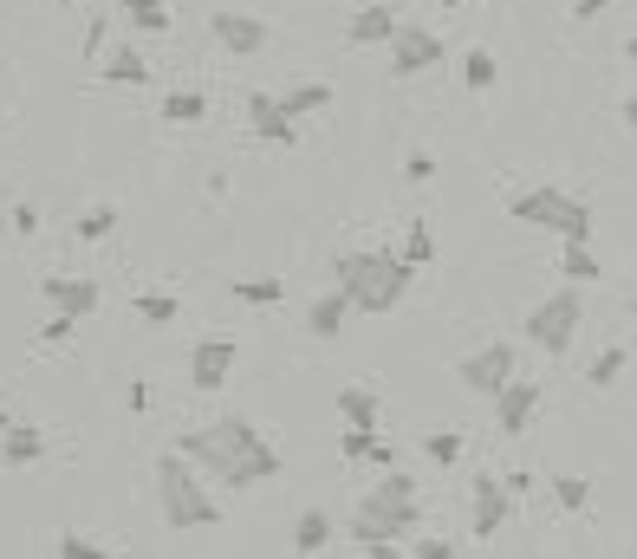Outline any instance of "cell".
Instances as JSON below:
<instances>
[{
  "label": "cell",
  "mask_w": 637,
  "mask_h": 559,
  "mask_svg": "<svg viewBox=\"0 0 637 559\" xmlns=\"http://www.w3.org/2000/svg\"><path fill=\"white\" fill-rule=\"evenodd\" d=\"M430 65H443V39L430 33V26H397L391 33V72L397 78H417V72H430Z\"/></svg>",
  "instance_id": "cell-6"
},
{
  "label": "cell",
  "mask_w": 637,
  "mask_h": 559,
  "mask_svg": "<svg viewBox=\"0 0 637 559\" xmlns=\"http://www.w3.org/2000/svg\"><path fill=\"white\" fill-rule=\"evenodd\" d=\"M208 33H215L228 52H241V59H254V52L267 46V20H254V13H234V7H221V13L208 20Z\"/></svg>",
  "instance_id": "cell-9"
},
{
  "label": "cell",
  "mask_w": 637,
  "mask_h": 559,
  "mask_svg": "<svg viewBox=\"0 0 637 559\" xmlns=\"http://www.w3.org/2000/svg\"><path fill=\"white\" fill-rule=\"evenodd\" d=\"M365 462H378V469H397V449H391V443H371V456H365Z\"/></svg>",
  "instance_id": "cell-41"
},
{
  "label": "cell",
  "mask_w": 637,
  "mask_h": 559,
  "mask_svg": "<svg viewBox=\"0 0 637 559\" xmlns=\"http://www.w3.org/2000/svg\"><path fill=\"white\" fill-rule=\"evenodd\" d=\"M365 559H410V554H397L391 541H365Z\"/></svg>",
  "instance_id": "cell-43"
},
{
  "label": "cell",
  "mask_w": 637,
  "mask_h": 559,
  "mask_svg": "<svg viewBox=\"0 0 637 559\" xmlns=\"http://www.w3.org/2000/svg\"><path fill=\"white\" fill-rule=\"evenodd\" d=\"M13 234H39V208L33 202H13Z\"/></svg>",
  "instance_id": "cell-36"
},
{
  "label": "cell",
  "mask_w": 637,
  "mask_h": 559,
  "mask_svg": "<svg viewBox=\"0 0 637 559\" xmlns=\"http://www.w3.org/2000/svg\"><path fill=\"white\" fill-rule=\"evenodd\" d=\"M273 104H280V117L306 124V117H319V111L332 104V85H319V78H313V85H293V91H286V98H273Z\"/></svg>",
  "instance_id": "cell-18"
},
{
  "label": "cell",
  "mask_w": 637,
  "mask_h": 559,
  "mask_svg": "<svg viewBox=\"0 0 637 559\" xmlns=\"http://www.w3.org/2000/svg\"><path fill=\"white\" fill-rule=\"evenodd\" d=\"M404 261H410L417 274L436 261V234H430V221H410V234H404Z\"/></svg>",
  "instance_id": "cell-30"
},
{
  "label": "cell",
  "mask_w": 637,
  "mask_h": 559,
  "mask_svg": "<svg viewBox=\"0 0 637 559\" xmlns=\"http://www.w3.org/2000/svg\"><path fill=\"white\" fill-rule=\"evenodd\" d=\"M104 78H111V85H150V59H143L137 46H117V52L104 59Z\"/></svg>",
  "instance_id": "cell-23"
},
{
  "label": "cell",
  "mask_w": 637,
  "mask_h": 559,
  "mask_svg": "<svg viewBox=\"0 0 637 559\" xmlns=\"http://www.w3.org/2000/svg\"><path fill=\"white\" fill-rule=\"evenodd\" d=\"M234 300H241V306H280V300H286V280H273V274L234 280Z\"/></svg>",
  "instance_id": "cell-26"
},
{
  "label": "cell",
  "mask_w": 637,
  "mask_h": 559,
  "mask_svg": "<svg viewBox=\"0 0 637 559\" xmlns=\"http://www.w3.org/2000/svg\"><path fill=\"white\" fill-rule=\"evenodd\" d=\"M339 417H345V430H378V397L365 384H345L339 391Z\"/></svg>",
  "instance_id": "cell-22"
},
{
  "label": "cell",
  "mask_w": 637,
  "mask_h": 559,
  "mask_svg": "<svg viewBox=\"0 0 637 559\" xmlns=\"http://www.w3.org/2000/svg\"><path fill=\"white\" fill-rule=\"evenodd\" d=\"M625 371H632V345L619 339V345H606V352L593 358V371H586V384H593V391H612V384H619Z\"/></svg>",
  "instance_id": "cell-21"
},
{
  "label": "cell",
  "mask_w": 637,
  "mask_h": 559,
  "mask_svg": "<svg viewBox=\"0 0 637 559\" xmlns=\"http://www.w3.org/2000/svg\"><path fill=\"white\" fill-rule=\"evenodd\" d=\"M156 501H163V521L169 528H215L221 521V501L202 488V469L182 462L176 449L156 462Z\"/></svg>",
  "instance_id": "cell-3"
},
{
  "label": "cell",
  "mask_w": 637,
  "mask_h": 559,
  "mask_svg": "<svg viewBox=\"0 0 637 559\" xmlns=\"http://www.w3.org/2000/svg\"><path fill=\"white\" fill-rule=\"evenodd\" d=\"M599 274H606V267H599L593 247H566V254H560V280H566V287H586V280H599Z\"/></svg>",
  "instance_id": "cell-28"
},
{
  "label": "cell",
  "mask_w": 637,
  "mask_h": 559,
  "mask_svg": "<svg viewBox=\"0 0 637 559\" xmlns=\"http://www.w3.org/2000/svg\"><path fill=\"white\" fill-rule=\"evenodd\" d=\"M423 449H430V462H436V469H456V462H462V436H456V430H430V436H423Z\"/></svg>",
  "instance_id": "cell-31"
},
{
  "label": "cell",
  "mask_w": 637,
  "mask_h": 559,
  "mask_svg": "<svg viewBox=\"0 0 637 559\" xmlns=\"http://www.w3.org/2000/svg\"><path fill=\"white\" fill-rule=\"evenodd\" d=\"M495 78H501L495 52H488V46H469V52H462V85H469V91H495Z\"/></svg>",
  "instance_id": "cell-24"
},
{
  "label": "cell",
  "mask_w": 637,
  "mask_h": 559,
  "mask_svg": "<svg viewBox=\"0 0 637 559\" xmlns=\"http://www.w3.org/2000/svg\"><path fill=\"white\" fill-rule=\"evenodd\" d=\"M508 514H514V495H508L495 475H482V482H475V501H469V528H475V541H495V534L508 528Z\"/></svg>",
  "instance_id": "cell-7"
},
{
  "label": "cell",
  "mask_w": 637,
  "mask_h": 559,
  "mask_svg": "<svg viewBox=\"0 0 637 559\" xmlns=\"http://www.w3.org/2000/svg\"><path fill=\"white\" fill-rule=\"evenodd\" d=\"M39 293H46V306H52V313H65V319H85V313H98V280L52 274V280H39Z\"/></svg>",
  "instance_id": "cell-10"
},
{
  "label": "cell",
  "mask_w": 637,
  "mask_h": 559,
  "mask_svg": "<svg viewBox=\"0 0 637 559\" xmlns=\"http://www.w3.org/2000/svg\"><path fill=\"white\" fill-rule=\"evenodd\" d=\"M534 410H540V384L514 378V384H501V391H495V417H501V430H508V436H527Z\"/></svg>",
  "instance_id": "cell-12"
},
{
  "label": "cell",
  "mask_w": 637,
  "mask_h": 559,
  "mask_svg": "<svg viewBox=\"0 0 637 559\" xmlns=\"http://www.w3.org/2000/svg\"><path fill=\"white\" fill-rule=\"evenodd\" d=\"M332 274H339V287H332V293H345V306H352V313H397V306L410 300V280H417V267H410L404 254H384V247L339 254V261H332Z\"/></svg>",
  "instance_id": "cell-1"
},
{
  "label": "cell",
  "mask_w": 637,
  "mask_h": 559,
  "mask_svg": "<svg viewBox=\"0 0 637 559\" xmlns=\"http://www.w3.org/2000/svg\"><path fill=\"white\" fill-rule=\"evenodd\" d=\"M456 559H462V554H456Z\"/></svg>",
  "instance_id": "cell-48"
},
{
  "label": "cell",
  "mask_w": 637,
  "mask_h": 559,
  "mask_svg": "<svg viewBox=\"0 0 637 559\" xmlns=\"http://www.w3.org/2000/svg\"><path fill=\"white\" fill-rule=\"evenodd\" d=\"M579 319H586V300H579V287H553L527 319H521V332L547 352V358H566V345L579 339Z\"/></svg>",
  "instance_id": "cell-4"
},
{
  "label": "cell",
  "mask_w": 637,
  "mask_h": 559,
  "mask_svg": "<svg viewBox=\"0 0 637 559\" xmlns=\"http://www.w3.org/2000/svg\"><path fill=\"white\" fill-rule=\"evenodd\" d=\"M59 559H111V547L91 534H59Z\"/></svg>",
  "instance_id": "cell-34"
},
{
  "label": "cell",
  "mask_w": 637,
  "mask_h": 559,
  "mask_svg": "<svg viewBox=\"0 0 637 559\" xmlns=\"http://www.w3.org/2000/svg\"><path fill=\"white\" fill-rule=\"evenodd\" d=\"M72 326H78V319H65V313H52V319H46V345H65V339H72Z\"/></svg>",
  "instance_id": "cell-39"
},
{
  "label": "cell",
  "mask_w": 637,
  "mask_h": 559,
  "mask_svg": "<svg viewBox=\"0 0 637 559\" xmlns=\"http://www.w3.org/2000/svg\"><path fill=\"white\" fill-rule=\"evenodd\" d=\"M560 208H566V189H560V182H534V189L508 195V215H514V221H527V228H547V234H553Z\"/></svg>",
  "instance_id": "cell-8"
},
{
  "label": "cell",
  "mask_w": 637,
  "mask_h": 559,
  "mask_svg": "<svg viewBox=\"0 0 637 559\" xmlns=\"http://www.w3.org/2000/svg\"><path fill=\"white\" fill-rule=\"evenodd\" d=\"M111 228H117V208H85V215L72 221V234H78V241H104Z\"/></svg>",
  "instance_id": "cell-32"
},
{
  "label": "cell",
  "mask_w": 637,
  "mask_h": 559,
  "mask_svg": "<svg viewBox=\"0 0 637 559\" xmlns=\"http://www.w3.org/2000/svg\"><path fill=\"white\" fill-rule=\"evenodd\" d=\"M137 33H169V0H124L117 7Z\"/></svg>",
  "instance_id": "cell-27"
},
{
  "label": "cell",
  "mask_w": 637,
  "mask_h": 559,
  "mask_svg": "<svg viewBox=\"0 0 637 559\" xmlns=\"http://www.w3.org/2000/svg\"><path fill=\"white\" fill-rule=\"evenodd\" d=\"M443 13H462V0H443Z\"/></svg>",
  "instance_id": "cell-45"
},
{
  "label": "cell",
  "mask_w": 637,
  "mask_h": 559,
  "mask_svg": "<svg viewBox=\"0 0 637 559\" xmlns=\"http://www.w3.org/2000/svg\"><path fill=\"white\" fill-rule=\"evenodd\" d=\"M124 404H130V410L143 417V410H150V384H143V378H130V391H124Z\"/></svg>",
  "instance_id": "cell-40"
},
{
  "label": "cell",
  "mask_w": 637,
  "mask_h": 559,
  "mask_svg": "<svg viewBox=\"0 0 637 559\" xmlns=\"http://www.w3.org/2000/svg\"><path fill=\"white\" fill-rule=\"evenodd\" d=\"M397 26H404V20H397V7L371 0V7H358V13H352L345 39H352V46H391V33H397Z\"/></svg>",
  "instance_id": "cell-14"
},
{
  "label": "cell",
  "mask_w": 637,
  "mask_h": 559,
  "mask_svg": "<svg viewBox=\"0 0 637 559\" xmlns=\"http://www.w3.org/2000/svg\"><path fill=\"white\" fill-rule=\"evenodd\" d=\"M234 339H202L195 345V358H189V378H195V391H221L228 384V371H234Z\"/></svg>",
  "instance_id": "cell-11"
},
{
  "label": "cell",
  "mask_w": 637,
  "mask_h": 559,
  "mask_svg": "<svg viewBox=\"0 0 637 559\" xmlns=\"http://www.w3.org/2000/svg\"><path fill=\"white\" fill-rule=\"evenodd\" d=\"M423 521V501H417V482L404 469H384L378 488H365V501L352 508V541H410V528Z\"/></svg>",
  "instance_id": "cell-2"
},
{
  "label": "cell",
  "mask_w": 637,
  "mask_h": 559,
  "mask_svg": "<svg viewBox=\"0 0 637 559\" xmlns=\"http://www.w3.org/2000/svg\"><path fill=\"white\" fill-rule=\"evenodd\" d=\"M273 475H280V449H273V443H254V449L234 456L215 482H221V488H260V482H273Z\"/></svg>",
  "instance_id": "cell-13"
},
{
  "label": "cell",
  "mask_w": 637,
  "mask_h": 559,
  "mask_svg": "<svg viewBox=\"0 0 637 559\" xmlns=\"http://www.w3.org/2000/svg\"><path fill=\"white\" fill-rule=\"evenodd\" d=\"M410 559H456V541H417Z\"/></svg>",
  "instance_id": "cell-37"
},
{
  "label": "cell",
  "mask_w": 637,
  "mask_h": 559,
  "mask_svg": "<svg viewBox=\"0 0 637 559\" xmlns=\"http://www.w3.org/2000/svg\"><path fill=\"white\" fill-rule=\"evenodd\" d=\"M553 234H560L566 247H586V241H593V202H586V195H566V208H560Z\"/></svg>",
  "instance_id": "cell-19"
},
{
  "label": "cell",
  "mask_w": 637,
  "mask_h": 559,
  "mask_svg": "<svg viewBox=\"0 0 637 559\" xmlns=\"http://www.w3.org/2000/svg\"><path fill=\"white\" fill-rule=\"evenodd\" d=\"M59 7H78V0H59Z\"/></svg>",
  "instance_id": "cell-47"
},
{
  "label": "cell",
  "mask_w": 637,
  "mask_h": 559,
  "mask_svg": "<svg viewBox=\"0 0 637 559\" xmlns=\"http://www.w3.org/2000/svg\"><path fill=\"white\" fill-rule=\"evenodd\" d=\"M404 176H410V182H430V176H436V156H423V150H417V156L404 163Z\"/></svg>",
  "instance_id": "cell-38"
},
{
  "label": "cell",
  "mask_w": 637,
  "mask_h": 559,
  "mask_svg": "<svg viewBox=\"0 0 637 559\" xmlns=\"http://www.w3.org/2000/svg\"><path fill=\"white\" fill-rule=\"evenodd\" d=\"M371 443H378V430H345V436H339L345 462H365V456H371Z\"/></svg>",
  "instance_id": "cell-35"
},
{
  "label": "cell",
  "mask_w": 637,
  "mask_h": 559,
  "mask_svg": "<svg viewBox=\"0 0 637 559\" xmlns=\"http://www.w3.org/2000/svg\"><path fill=\"white\" fill-rule=\"evenodd\" d=\"M0 462H7V469H33V462H46V430H33V423H7V436H0Z\"/></svg>",
  "instance_id": "cell-16"
},
{
  "label": "cell",
  "mask_w": 637,
  "mask_h": 559,
  "mask_svg": "<svg viewBox=\"0 0 637 559\" xmlns=\"http://www.w3.org/2000/svg\"><path fill=\"white\" fill-rule=\"evenodd\" d=\"M456 378H462L475 397H495L501 384L521 378V371H514V345H482V352H469V358L456 365Z\"/></svg>",
  "instance_id": "cell-5"
},
{
  "label": "cell",
  "mask_w": 637,
  "mask_h": 559,
  "mask_svg": "<svg viewBox=\"0 0 637 559\" xmlns=\"http://www.w3.org/2000/svg\"><path fill=\"white\" fill-rule=\"evenodd\" d=\"M7 423H13V417H7V404H0V436H7Z\"/></svg>",
  "instance_id": "cell-46"
},
{
  "label": "cell",
  "mask_w": 637,
  "mask_h": 559,
  "mask_svg": "<svg viewBox=\"0 0 637 559\" xmlns=\"http://www.w3.org/2000/svg\"><path fill=\"white\" fill-rule=\"evenodd\" d=\"M501 488H508V495H514V501H521V495H527V488H534V475H527V469H514V475H508V482H501Z\"/></svg>",
  "instance_id": "cell-42"
},
{
  "label": "cell",
  "mask_w": 637,
  "mask_h": 559,
  "mask_svg": "<svg viewBox=\"0 0 637 559\" xmlns=\"http://www.w3.org/2000/svg\"><path fill=\"white\" fill-rule=\"evenodd\" d=\"M156 117L163 124H208V91H169L156 104Z\"/></svg>",
  "instance_id": "cell-20"
},
{
  "label": "cell",
  "mask_w": 637,
  "mask_h": 559,
  "mask_svg": "<svg viewBox=\"0 0 637 559\" xmlns=\"http://www.w3.org/2000/svg\"><path fill=\"white\" fill-rule=\"evenodd\" d=\"M599 13H606V0H579L573 7V20H599Z\"/></svg>",
  "instance_id": "cell-44"
},
{
  "label": "cell",
  "mask_w": 637,
  "mask_h": 559,
  "mask_svg": "<svg viewBox=\"0 0 637 559\" xmlns=\"http://www.w3.org/2000/svg\"><path fill=\"white\" fill-rule=\"evenodd\" d=\"M345 319H352L345 293H319V300L306 306V332H313V339H339V332H345Z\"/></svg>",
  "instance_id": "cell-17"
},
{
  "label": "cell",
  "mask_w": 637,
  "mask_h": 559,
  "mask_svg": "<svg viewBox=\"0 0 637 559\" xmlns=\"http://www.w3.org/2000/svg\"><path fill=\"white\" fill-rule=\"evenodd\" d=\"M553 501H560L566 514H579V508L593 501V482H586V475H560V482H553Z\"/></svg>",
  "instance_id": "cell-33"
},
{
  "label": "cell",
  "mask_w": 637,
  "mask_h": 559,
  "mask_svg": "<svg viewBox=\"0 0 637 559\" xmlns=\"http://www.w3.org/2000/svg\"><path fill=\"white\" fill-rule=\"evenodd\" d=\"M137 319H150V326H176V319H182V300H176V293H137Z\"/></svg>",
  "instance_id": "cell-29"
},
{
  "label": "cell",
  "mask_w": 637,
  "mask_h": 559,
  "mask_svg": "<svg viewBox=\"0 0 637 559\" xmlns=\"http://www.w3.org/2000/svg\"><path fill=\"white\" fill-rule=\"evenodd\" d=\"M326 541H332V514H326V508H306V514L293 521V547H300V554H319Z\"/></svg>",
  "instance_id": "cell-25"
},
{
  "label": "cell",
  "mask_w": 637,
  "mask_h": 559,
  "mask_svg": "<svg viewBox=\"0 0 637 559\" xmlns=\"http://www.w3.org/2000/svg\"><path fill=\"white\" fill-rule=\"evenodd\" d=\"M247 124H254V137H267V143H280V150H286V143H300V124H293V117H280V104H273L267 91H254V98H247Z\"/></svg>",
  "instance_id": "cell-15"
}]
</instances>
